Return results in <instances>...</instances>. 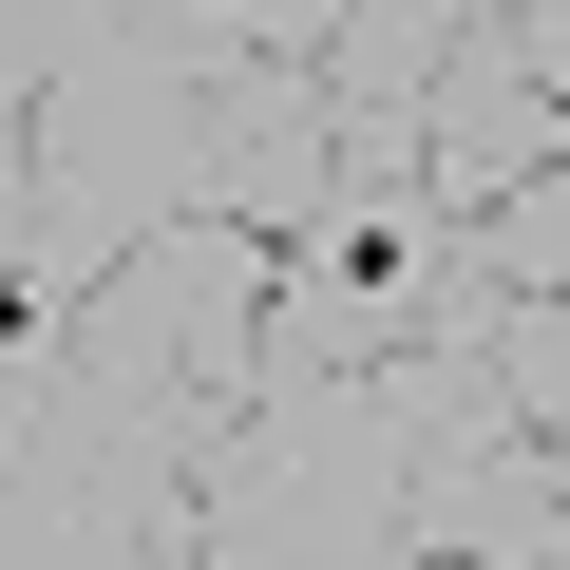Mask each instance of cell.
Listing matches in <instances>:
<instances>
[{
	"mask_svg": "<svg viewBox=\"0 0 570 570\" xmlns=\"http://www.w3.org/2000/svg\"><path fill=\"white\" fill-rule=\"evenodd\" d=\"M190 456L209 438L58 324H0V570H190Z\"/></svg>",
	"mask_w": 570,
	"mask_h": 570,
	"instance_id": "cell-1",
	"label": "cell"
},
{
	"mask_svg": "<svg viewBox=\"0 0 570 570\" xmlns=\"http://www.w3.org/2000/svg\"><path fill=\"white\" fill-rule=\"evenodd\" d=\"M58 343L96 362V381H134L153 419H247V381H266V228L247 209H153L77 305H58Z\"/></svg>",
	"mask_w": 570,
	"mask_h": 570,
	"instance_id": "cell-2",
	"label": "cell"
},
{
	"mask_svg": "<svg viewBox=\"0 0 570 570\" xmlns=\"http://www.w3.org/2000/svg\"><path fill=\"white\" fill-rule=\"evenodd\" d=\"M456 247H475V209L438 171H324L305 228H266V362H381V343H419Z\"/></svg>",
	"mask_w": 570,
	"mask_h": 570,
	"instance_id": "cell-3",
	"label": "cell"
},
{
	"mask_svg": "<svg viewBox=\"0 0 570 570\" xmlns=\"http://www.w3.org/2000/svg\"><path fill=\"white\" fill-rule=\"evenodd\" d=\"M551 153H570V39L456 0V39H438V77H419V171H438L456 209H494V190L551 171Z\"/></svg>",
	"mask_w": 570,
	"mask_h": 570,
	"instance_id": "cell-4",
	"label": "cell"
},
{
	"mask_svg": "<svg viewBox=\"0 0 570 570\" xmlns=\"http://www.w3.org/2000/svg\"><path fill=\"white\" fill-rule=\"evenodd\" d=\"M419 551H475V570H551V551H570V475H551V438H494V456L419 475Z\"/></svg>",
	"mask_w": 570,
	"mask_h": 570,
	"instance_id": "cell-5",
	"label": "cell"
},
{
	"mask_svg": "<svg viewBox=\"0 0 570 570\" xmlns=\"http://www.w3.org/2000/svg\"><path fill=\"white\" fill-rule=\"evenodd\" d=\"M475 266H513V285H570V153H551V171H513V190L475 209Z\"/></svg>",
	"mask_w": 570,
	"mask_h": 570,
	"instance_id": "cell-6",
	"label": "cell"
},
{
	"mask_svg": "<svg viewBox=\"0 0 570 570\" xmlns=\"http://www.w3.org/2000/svg\"><path fill=\"white\" fill-rule=\"evenodd\" d=\"M190 20H228V39H285V58H305V39L343 20V0H190Z\"/></svg>",
	"mask_w": 570,
	"mask_h": 570,
	"instance_id": "cell-7",
	"label": "cell"
},
{
	"mask_svg": "<svg viewBox=\"0 0 570 570\" xmlns=\"http://www.w3.org/2000/svg\"><path fill=\"white\" fill-rule=\"evenodd\" d=\"M475 20H551V39H570V0H475Z\"/></svg>",
	"mask_w": 570,
	"mask_h": 570,
	"instance_id": "cell-8",
	"label": "cell"
},
{
	"mask_svg": "<svg viewBox=\"0 0 570 570\" xmlns=\"http://www.w3.org/2000/svg\"><path fill=\"white\" fill-rule=\"evenodd\" d=\"M551 475H570V419H551Z\"/></svg>",
	"mask_w": 570,
	"mask_h": 570,
	"instance_id": "cell-9",
	"label": "cell"
}]
</instances>
